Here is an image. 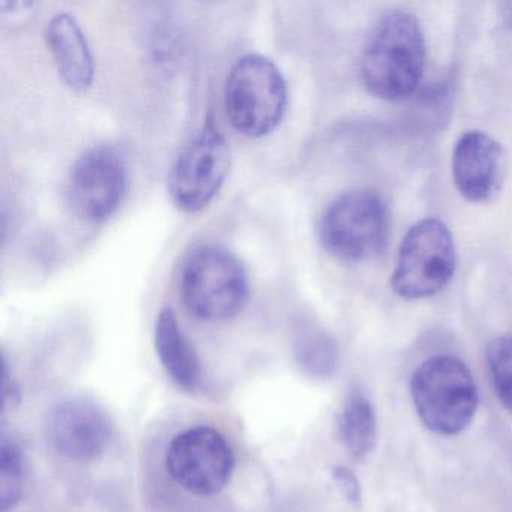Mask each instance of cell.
Returning a JSON list of instances; mask_svg holds the SVG:
<instances>
[{
    "label": "cell",
    "instance_id": "cell-17",
    "mask_svg": "<svg viewBox=\"0 0 512 512\" xmlns=\"http://www.w3.org/2000/svg\"><path fill=\"white\" fill-rule=\"evenodd\" d=\"M487 367L500 403L512 412V335L494 338L487 347Z\"/></svg>",
    "mask_w": 512,
    "mask_h": 512
},
{
    "label": "cell",
    "instance_id": "cell-2",
    "mask_svg": "<svg viewBox=\"0 0 512 512\" xmlns=\"http://www.w3.org/2000/svg\"><path fill=\"white\" fill-rule=\"evenodd\" d=\"M179 292L185 307L197 319L227 322L247 305L250 278L232 251L202 245L182 265Z\"/></svg>",
    "mask_w": 512,
    "mask_h": 512
},
{
    "label": "cell",
    "instance_id": "cell-16",
    "mask_svg": "<svg viewBox=\"0 0 512 512\" xmlns=\"http://www.w3.org/2000/svg\"><path fill=\"white\" fill-rule=\"evenodd\" d=\"M25 485V457L20 443L2 433L0 439V509L10 512L22 499Z\"/></svg>",
    "mask_w": 512,
    "mask_h": 512
},
{
    "label": "cell",
    "instance_id": "cell-11",
    "mask_svg": "<svg viewBox=\"0 0 512 512\" xmlns=\"http://www.w3.org/2000/svg\"><path fill=\"white\" fill-rule=\"evenodd\" d=\"M506 173L502 146L484 131H467L452 152V179L469 202H488L499 193Z\"/></svg>",
    "mask_w": 512,
    "mask_h": 512
},
{
    "label": "cell",
    "instance_id": "cell-6",
    "mask_svg": "<svg viewBox=\"0 0 512 512\" xmlns=\"http://www.w3.org/2000/svg\"><path fill=\"white\" fill-rule=\"evenodd\" d=\"M454 239L436 218L419 221L404 236L392 274V289L404 299H424L439 293L454 275Z\"/></svg>",
    "mask_w": 512,
    "mask_h": 512
},
{
    "label": "cell",
    "instance_id": "cell-9",
    "mask_svg": "<svg viewBox=\"0 0 512 512\" xmlns=\"http://www.w3.org/2000/svg\"><path fill=\"white\" fill-rule=\"evenodd\" d=\"M128 187L127 164L112 146H94L71 167L67 197L77 217L101 223L112 217Z\"/></svg>",
    "mask_w": 512,
    "mask_h": 512
},
{
    "label": "cell",
    "instance_id": "cell-3",
    "mask_svg": "<svg viewBox=\"0 0 512 512\" xmlns=\"http://www.w3.org/2000/svg\"><path fill=\"white\" fill-rule=\"evenodd\" d=\"M287 98L286 79L280 68L259 53L239 58L227 76V118L239 134L250 139L268 136L281 124Z\"/></svg>",
    "mask_w": 512,
    "mask_h": 512
},
{
    "label": "cell",
    "instance_id": "cell-19",
    "mask_svg": "<svg viewBox=\"0 0 512 512\" xmlns=\"http://www.w3.org/2000/svg\"><path fill=\"white\" fill-rule=\"evenodd\" d=\"M2 398H4V413L14 409L20 403V388L8 371L7 359L4 358V373H2Z\"/></svg>",
    "mask_w": 512,
    "mask_h": 512
},
{
    "label": "cell",
    "instance_id": "cell-5",
    "mask_svg": "<svg viewBox=\"0 0 512 512\" xmlns=\"http://www.w3.org/2000/svg\"><path fill=\"white\" fill-rule=\"evenodd\" d=\"M391 233L388 206L374 190H355L338 196L323 212L320 242L343 262H362L379 256Z\"/></svg>",
    "mask_w": 512,
    "mask_h": 512
},
{
    "label": "cell",
    "instance_id": "cell-15",
    "mask_svg": "<svg viewBox=\"0 0 512 512\" xmlns=\"http://www.w3.org/2000/svg\"><path fill=\"white\" fill-rule=\"evenodd\" d=\"M295 356L299 367L316 379L332 376L337 367L338 352L334 341L317 329H305L298 335Z\"/></svg>",
    "mask_w": 512,
    "mask_h": 512
},
{
    "label": "cell",
    "instance_id": "cell-8",
    "mask_svg": "<svg viewBox=\"0 0 512 512\" xmlns=\"http://www.w3.org/2000/svg\"><path fill=\"white\" fill-rule=\"evenodd\" d=\"M170 478L196 496H214L229 484L235 472V452L215 428L196 425L176 434L166 449Z\"/></svg>",
    "mask_w": 512,
    "mask_h": 512
},
{
    "label": "cell",
    "instance_id": "cell-7",
    "mask_svg": "<svg viewBox=\"0 0 512 512\" xmlns=\"http://www.w3.org/2000/svg\"><path fill=\"white\" fill-rule=\"evenodd\" d=\"M230 170V146L214 118L182 149L170 169L167 191L184 212H199L223 187Z\"/></svg>",
    "mask_w": 512,
    "mask_h": 512
},
{
    "label": "cell",
    "instance_id": "cell-20",
    "mask_svg": "<svg viewBox=\"0 0 512 512\" xmlns=\"http://www.w3.org/2000/svg\"><path fill=\"white\" fill-rule=\"evenodd\" d=\"M509 10H511V13H509V17H511V25H512V4L509 5Z\"/></svg>",
    "mask_w": 512,
    "mask_h": 512
},
{
    "label": "cell",
    "instance_id": "cell-4",
    "mask_svg": "<svg viewBox=\"0 0 512 512\" xmlns=\"http://www.w3.org/2000/svg\"><path fill=\"white\" fill-rule=\"evenodd\" d=\"M413 404L422 424L442 436L466 430L478 406L475 379L463 361L437 355L422 362L410 382Z\"/></svg>",
    "mask_w": 512,
    "mask_h": 512
},
{
    "label": "cell",
    "instance_id": "cell-18",
    "mask_svg": "<svg viewBox=\"0 0 512 512\" xmlns=\"http://www.w3.org/2000/svg\"><path fill=\"white\" fill-rule=\"evenodd\" d=\"M332 479L338 490L352 505H358L362 499V488L355 473L346 466H335L332 469Z\"/></svg>",
    "mask_w": 512,
    "mask_h": 512
},
{
    "label": "cell",
    "instance_id": "cell-13",
    "mask_svg": "<svg viewBox=\"0 0 512 512\" xmlns=\"http://www.w3.org/2000/svg\"><path fill=\"white\" fill-rule=\"evenodd\" d=\"M154 341L158 359L170 379L179 388L194 391L202 380V364L172 308H161L158 313Z\"/></svg>",
    "mask_w": 512,
    "mask_h": 512
},
{
    "label": "cell",
    "instance_id": "cell-14",
    "mask_svg": "<svg viewBox=\"0 0 512 512\" xmlns=\"http://www.w3.org/2000/svg\"><path fill=\"white\" fill-rule=\"evenodd\" d=\"M338 434L355 458H367L377 445V419L373 404L362 392L347 395L338 413Z\"/></svg>",
    "mask_w": 512,
    "mask_h": 512
},
{
    "label": "cell",
    "instance_id": "cell-1",
    "mask_svg": "<svg viewBox=\"0 0 512 512\" xmlns=\"http://www.w3.org/2000/svg\"><path fill=\"white\" fill-rule=\"evenodd\" d=\"M424 65V35L418 20L407 13H392L377 23L365 43L362 82L380 100H403L418 88Z\"/></svg>",
    "mask_w": 512,
    "mask_h": 512
},
{
    "label": "cell",
    "instance_id": "cell-12",
    "mask_svg": "<svg viewBox=\"0 0 512 512\" xmlns=\"http://www.w3.org/2000/svg\"><path fill=\"white\" fill-rule=\"evenodd\" d=\"M44 38L65 85L80 94L88 91L94 83V56L76 17L56 14L47 23Z\"/></svg>",
    "mask_w": 512,
    "mask_h": 512
},
{
    "label": "cell",
    "instance_id": "cell-10",
    "mask_svg": "<svg viewBox=\"0 0 512 512\" xmlns=\"http://www.w3.org/2000/svg\"><path fill=\"white\" fill-rule=\"evenodd\" d=\"M53 446L68 460H95L106 451L112 437V424L97 404L82 398L62 401L49 421Z\"/></svg>",
    "mask_w": 512,
    "mask_h": 512
}]
</instances>
